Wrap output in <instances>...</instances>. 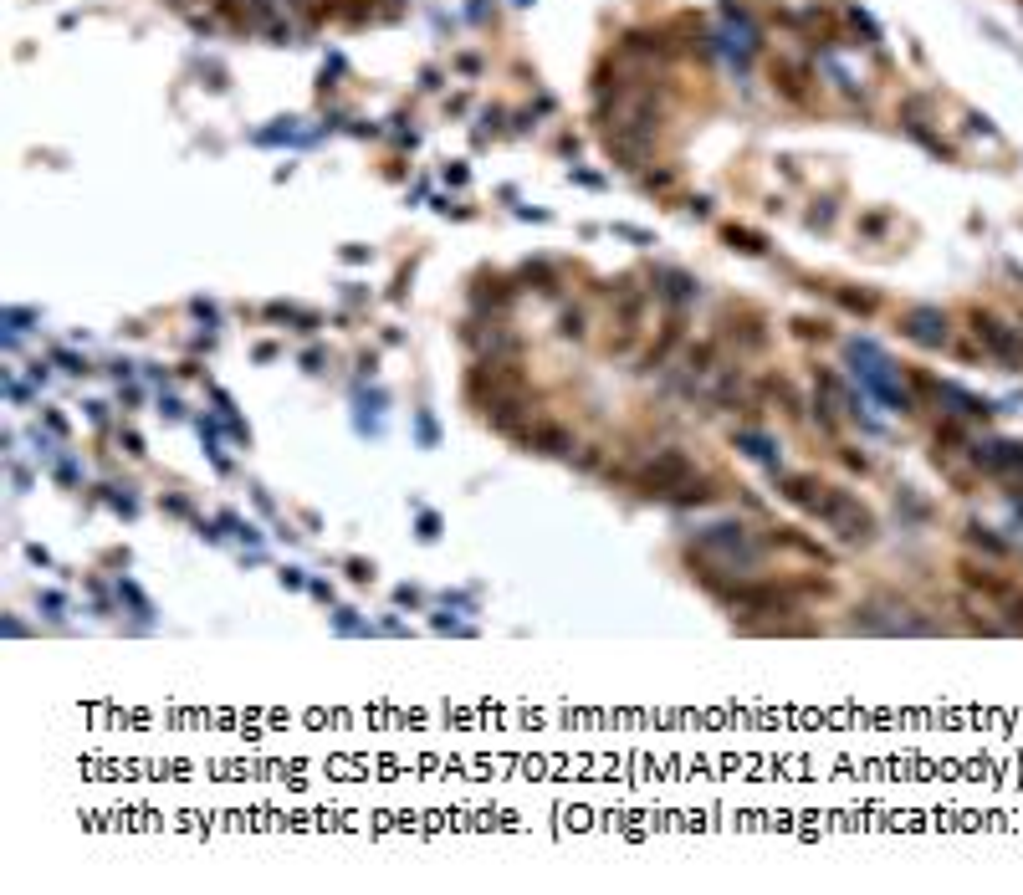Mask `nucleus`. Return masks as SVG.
I'll return each instance as SVG.
<instances>
[{
    "label": "nucleus",
    "mask_w": 1023,
    "mask_h": 895,
    "mask_svg": "<svg viewBox=\"0 0 1023 895\" xmlns=\"http://www.w3.org/2000/svg\"><path fill=\"white\" fill-rule=\"evenodd\" d=\"M814 517H819L829 532H839L844 543H870V537H875L870 507H865L860 497H850V491H839V486H824V497L814 502Z\"/></svg>",
    "instance_id": "1"
},
{
    "label": "nucleus",
    "mask_w": 1023,
    "mask_h": 895,
    "mask_svg": "<svg viewBox=\"0 0 1023 895\" xmlns=\"http://www.w3.org/2000/svg\"><path fill=\"white\" fill-rule=\"evenodd\" d=\"M635 481L650 491V497H686V491L696 486V466L681 451H655Z\"/></svg>",
    "instance_id": "2"
},
{
    "label": "nucleus",
    "mask_w": 1023,
    "mask_h": 895,
    "mask_svg": "<svg viewBox=\"0 0 1023 895\" xmlns=\"http://www.w3.org/2000/svg\"><path fill=\"white\" fill-rule=\"evenodd\" d=\"M972 328H977V338H983L1003 364H1023V348H1018V338L998 323V318H988V312H972Z\"/></svg>",
    "instance_id": "3"
},
{
    "label": "nucleus",
    "mask_w": 1023,
    "mask_h": 895,
    "mask_svg": "<svg viewBox=\"0 0 1023 895\" xmlns=\"http://www.w3.org/2000/svg\"><path fill=\"white\" fill-rule=\"evenodd\" d=\"M906 333L916 343H947V318L937 307H916V312H906Z\"/></svg>",
    "instance_id": "4"
},
{
    "label": "nucleus",
    "mask_w": 1023,
    "mask_h": 895,
    "mask_svg": "<svg viewBox=\"0 0 1023 895\" xmlns=\"http://www.w3.org/2000/svg\"><path fill=\"white\" fill-rule=\"evenodd\" d=\"M977 461H983L993 476H1018L1023 481V445H988V451H977Z\"/></svg>",
    "instance_id": "5"
},
{
    "label": "nucleus",
    "mask_w": 1023,
    "mask_h": 895,
    "mask_svg": "<svg viewBox=\"0 0 1023 895\" xmlns=\"http://www.w3.org/2000/svg\"><path fill=\"white\" fill-rule=\"evenodd\" d=\"M804 82H809V72L798 67V62H788V57H773V87H778L783 98L804 103Z\"/></svg>",
    "instance_id": "6"
},
{
    "label": "nucleus",
    "mask_w": 1023,
    "mask_h": 895,
    "mask_svg": "<svg viewBox=\"0 0 1023 895\" xmlns=\"http://www.w3.org/2000/svg\"><path fill=\"white\" fill-rule=\"evenodd\" d=\"M788 497H793L798 507H809V512H814V502L824 497V486H819L814 476H788Z\"/></svg>",
    "instance_id": "7"
},
{
    "label": "nucleus",
    "mask_w": 1023,
    "mask_h": 895,
    "mask_svg": "<svg viewBox=\"0 0 1023 895\" xmlns=\"http://www.w3.org/2000/svg\"><path fill=\"white\" fill-rule=\"evenodd\" d=\"M727 241H732V246H742V251H763V241H758V236H752V231H737V226L727 231Z\"/></svg>",
    "instance_id": "8"
},
{
    "label": "nucleus",
    "mask_w": 1023,
    "mask_h": 895,
    "mask_svg": "<svg viewBox=\"0 0 1023 895\" xmlns=\"http://www.w3.org/2000/svg\"><path fill=\"white\" fill-rule=\"evenodd\" d=\"M584 333V318H578V312H563V338H578Z\"/></svg>",
    "instance_id": "9"
}]
</instances>
